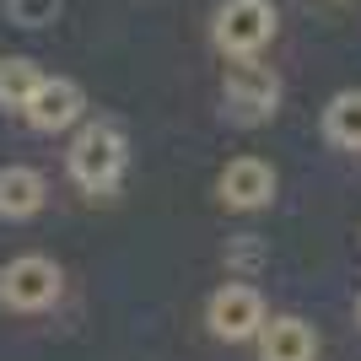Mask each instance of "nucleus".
Segmentation results:
<instances>
[{
    "label": "nucleus",
    "instance_id": "nucleus-1",
    "mask_svg": "<svg viewBox=\"0 0 361 361\" xmlns=\"http://www.w3.org/2000/svg\"><path fill=\"white\" fill-rule=\"evenodd\" d=\"M71 178L87 189V195H108V189H119L124 167H130V140H124L119 124H81V135L71 140Z\"/></svg>",
    "mask_w": 361,
    "mask_h": 361
},
{
    "label": "nucleus",
    "instance_id": "nucleus-2",
    "mask_svg": "<svg viewBox=\"0 0 361 361\" xmlns=\"http://www.w3.org/2000/svg\"><path fill=\"white\" fill-rule=\"evenodd\" d=\"M221 103L232 124H264L281 108V75L259 60H238L221 81Z\"/></svg>",
    "mask_w": 361,
    "mask_h": 361
},
{
    "label": "nucleus",
    "instance_id": "nucleus-3",
    "mask_svg": "<svg viewBox=\"0 0 361 361\" xmlns=\"http://www.w3.org/2000/svg\"><path fill=\"white\" fill-rule=\"evenodd\" d=\"M216 49L221 54H238V60H254L259 49L275 38V6L270 0H226L216 11Z\"/></svg>",
    "mask_w": 361,
    "mask_h": 361
},
{
    "label": "nucleus",
    "instance_id": "nucleus-4",
    "mask_svg": "<svg viewBox=\"0 0 361 361\" xmlns=\"http://www.w3.org/2000/svg\"><path fill=\"white\" fill-rule=\"evenodd\" d=\"M60 297V264L44 254H22L0 270V302L16 307V313H38Z\"/></svg>",
    "mask_w": 361,
    "mask_h": 361
},
{
    "label": "nucleus",
    "instance_id": "nucleus-5",
    "mask_svg": "<svg viewBox=\"0 0 361 361\" xmlns=\"http://www.w3.org/2000/svg\"><path fill=\"white\" fill-rule=\"evenodd\" d=\"M211 334L216 340H254L259 324H264V302H259L254 286H238V281H226L221 291L211 297Z\"/></svg>",
    "mask_w": 361,
    "mask_h": 361
},
{
    "label": "nucleus",
    "instance_id": "nucleus-6",
    "mask_svg": "<svg viewBox=\"0 0 361 361\" xmlns=\"http://www.w3.org/2000/svg\"><path fill=\"white\" fill-rule=\"evenodd\" d=\"M81 87L75 81H65V75H44L38 81V92H32V103L22 108L27 114L32 130H44V135H54V130H71L75 119H81Z\"/></svg>",
    "mask_w": 361,
    "mask_h": 361
},
{
    "label": "nucleus",
    "instance_id": "nucleus-7",
    "mask_svg": "<svg viewBox=\"0 0 361 361\" xmlns=\"http://www.w3.org/2000/svg\"><path fill=\"white\" fill-rule=\"evenodd\" d=\"M216 189H221V200L232 211H259V205L275 200V173H270V162H259V157H238V162L221 167Z\"/></svg>",
    "mask_w": 361,
    "mask_h": 361
},
{
    "label": "nucleus",
    "instance_id": "nucleus-8",
    "mask_svg": "<svg viewBox=\"0 0 361 361\" xmlns=\"http://www.w3.org/2000/svg\"><path fill=\"white\" fill-rule=\"evenodd\" d=\"M313 356H318L313 324H302L291 313L259 324V361H313Z\"/></svg>",
    "mask_w": 361,
    "mask_h": 361
},
{
    "label": "nucleus",
    "instance_id": "nucleus-9",
    "mask_svg": "<svg viewBox=\"0 0 361 361\" xmlns=\"http://www.w3.org/2000/svg\"><path fill=\"white\" fill-rule=\"evenodd\" d=\"M44 178L32 167H0V216L6 221H27L44 211Z\"/></svg>",
    "mask_w": 361,
    "mask_h": 361
},
{
    "label": "nucleus",
    "instance_id": "nucleus-10",
    "mask_svg": "<svg viewBox=\"0 0 361 361\" xmlns=\"http://www.w3.org/2000/svg\"><path fill=\"white\" fill-rule=\"evenodd\" d=\"M324 135L345 151H361V92H340L324 108Z\"/></svg>",
    "mask_w": 361,
    "mask_h": 361
},
{
    "label": "nucleus",
    "instance_id": "nucleus-11",
    "mask_svg": "<svg viewBox=\"0 0 361 361\" xmlns=\"http://www.w3.org/2000/svg\"><path fill=\"white\" fill-rule=\"evenodd\" d=\"M44 71L32 60H0V108H27Z\"/></svg>",
    "mask_w": 361,
    "mask_h": 361
},
{
    "label": "nucleus",
    "instance_id": "nucleus-12",
    "mask_svg": "<svg viewBox=\"0 0 361 361\" xmlns=\"http://www.w3.org/2000/svg\"><path fill=\"white\" fill-rule=\"evenodd\" d=\"M6 16L16 27H44V22L60 16V0H6Z\"/></svg>",
    "mask_w": 361,
    "mask_h": 361
},
{
    "label": "nucleus",
    "instance_id": "nucleus-13",
    "mask_svg": "<svg viewBox=\"0 0 361 361\" xmlns=\"http://www.w3.org/2000/svg\"><path fill=\"white\" fill-rule=\"evenodd\" d=\"M232 259H238V264H254L259 248H254V243H238V248H232Z\"/></svg>",
    "mask_w": 361,
    "mask_h": 361
},
{
    "label": "nucleus",
    "instance_id": "nucleus-14",
    "mask_svg": "<svg viewBox=\"0 0 361 361\" xmlns=\"http://www.w3.org/2000/svg\"><path fill=\"white\" fill-rule=\"evenodd\" d=\"M356 318H361V302H356Z\"/></svg>",
    "mask_w": 361,
    "mask_h": 361
}]
</instances>
